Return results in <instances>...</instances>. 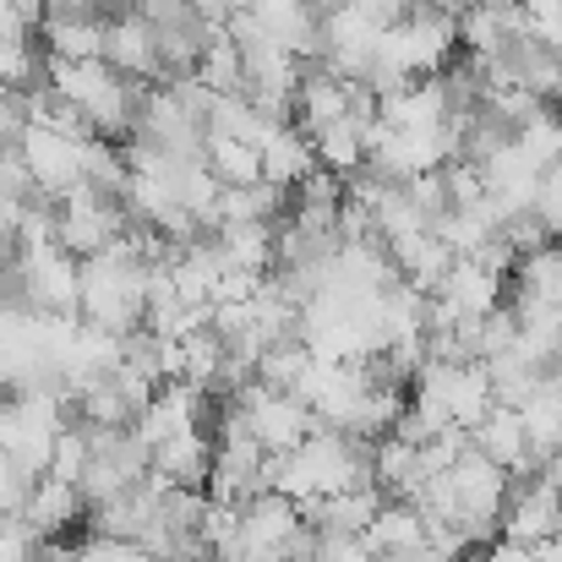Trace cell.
Here are the masks:
<instances>
[{
	"instance_id": "obj_13",
	"label": "cell",
	"mask_w": 562,
	"mask_h": 562,
	"mask_svg": "<svg viewBox=\"0 0 562 562\" xmlns=\"http://www.w3.org/2000/svg\"><path fill=\"white\" fill-rule=\"evenodd\" d=\"M207 170L224 181V187H246V181H262V148L246 143V137H224V132H207Z\"/></svg>"
},
{
	"instance_id": "obj_7",
	"label": "cell",
	"mask_w": 562,
	"mask_h": 562,
	"mask_svg": "<svg viewBox=\"0 0 562 562\" xmlns=\"http://www.w3.org/2000/svg\"><path fill=\"white\" fill-rule=\"evenodd\" d=\"M246 11L284 44L295 49L301 60H317L323 55V11L306 5V0H246Z\"/></svg>"
},
{
	"instance_id": "obj_17",
	"label": "cell",
	"mask_w": 562,
	"mask_h": 562,
	"mask_svg": "<svg viewBox=\"0 0 562 562\" xmlns=\"http://www.w3.org/2000/svg\"><path fill=\"white\" fill-rule=\"evenodd\" d=\"M306 5H317V11H334V5H345V0H306Z\"/></svg>"
},
{
	"instance_id": "obj_16",
	"label": "cell",
	"mask_w": 562,
	"mask_h": 562,
	"mask_svg": "<svg viewBox=\"0 0 562 562\" xmlns=\"http://www.w3.org/2000/svg\"><path fill=\"white\" fill-rule=\"evenodd\" d=\"M0 132H22V88L0 77Z\"/></svg>"
},
{
	"instance_id": "obj_2",
	"label": "cell",
	"mask_w": 562,
	"mask_h": 562,
	"mask_svg": "<svg viewBox=\"0 0 562 562\" xmlns=\"http://www.w3.org/2000/svg\"><path fill=\"white\" fill-rule=\"evenodd\" d=\"M16 273H22V295L33 312L77 317V295H82L77 251H66L60 240H27V246H16Z\"/></svg>"
},
{
	"instance_id": "obj_14",
	"label": "cell",
	"mask_w": 562,
	"mask_h": 562,
	"mask_svg": "<svg viewBox=\"0 0 562 562\" xmlns=\"http://www.w3.org/2000/svg\"><path fill=\"white\" fill-rule=\"evenodd\" d=\"M33 481H38L33 470H22L11 453H0V519L27 508V497H33Z\"/></svg>"
},
{
	"instance_id": "obj_4",
	"label": "cell",
	"mask_w": 562,
	"mask_h": 562,
	"mask_svg": "<svg viewBox=\"0 0 562 562\" xmlns=\"http://www.w3.org/2000/svg\"><path fill=\"white\" fill-rule=\"evenodd\" d=\"M104 60L115 71H126L132 82H170L165 71V55H159V33L148 22V11L137 0H121L110 11V44H104Z\"/></svg>"
},
{
	"instance_id": "obj_10",
	"label": "cell",
	"mask_w": 562,
	"mask_h": 562,
	"mask_svg": "<svg viewBox=\"0 0 562 562\" xmlns=\"http://www.w3.org/2000/svg\"><path fill=\"white\" fill-rule=\"evenodd\" d=\"M82 514H88L82 486H71V481H60V475H38V481H33V497H27V508H22V519H27L44 541L66 536Z\"/></svg>"
},
{
	"instance_id": "obj_12",
	"label": "cell",
	"mask_w": 562,
	"mask_h": 562,
	"mask_svg": "<svg viewBox=\"0 0 562 562\" xmlns=\"http://www.w3.org/2000/svg\"><path fill=\"white\" fill-rule=\"evenodd\" d=\"M361 541L372 547V558H398V552H415V547H426V519H420V508L415 503H382L376 508V519L361 530Z\"/></svg>"
},
{
	"instance_id": "obj_8",
	"label": "cell",
	"mask_w": 562,
	"mask_h": 562,
	"mask_svg": "<svg viewBox=\"0 0 562 562\" xmlns=\"http://www.w3.org/2000/svg\"><path fill=\"white\" fill-rule=\"evenodd\" d=\"M148 470L165 475L170 486H202L207 492V475H213V437L202 426H187L176 437H165L159 448H148Z\"/></svg>"
},
{
	"instance_id": "obj_5",
	"label": "cell",
	"mask_w": 562,
	"mask_h": 562,
	"mask_svg": "<svg viewBox=\"0 0 562 562\" xmlns=\"http://www.w3.org/2000/svg\"><path fill=\"white\" fill-rule=\"evenodd\" d=\"M202 415H207V387H196L187 376H170V382L154 387V398L143 404V415L132 420V431H137L148 448H159L165 437H176V431H187V426H202Z\"/></svg>"
},
{
	"instance_id": "obj_11",
	"label": "cell",
	"mask_w": 562,
	"mask_h": 562,
	"mask_svg": "<svg viewBox=\"0 0 562 562\" xmlns=\"http://www.w3.org/2000/svg\"><path fill=\"white\" fill-rule=\"evenodd\" d=\"M312 170H317V148H312V137H306L295 121H273V132L262 137V176L295 191Z\"/></svg>"
},
{
	"instance_id": "obj_15",
	"label": "cell",
	"mask_w": 562,
	"mask_h": 562,
	"mask_svg": "<svg viewBox=\"0 0 562 562\" xmlns=\"http://www.w3.org/2000/svg\"><path fill=\"white\" fill-rule=\"evenodd\" d=\"M350 11H361V16H372L382 27H393V22H404L409 11H415V0H345Z\"/></svg>"
},
{
	"instance_id": "obj_6",
	"label": "cell",
	"mask_w": 562,
	"mask_h": 562,
	"mask_svg": "<svg viewBox=\"0 0 562 562\" xmlns=\"http://www.w3.org/2000/svg\"><path fill=\"white\" fill-rule=\"evenodd\" d=\"M470 442H475L486 459H497L514 481H525L530 470H541V464H536V448H530V431H525V415H519L514 404H497V409L470 431Z\"/></svg>"
},
{
	"instance_id": "obj_3",
	"label": "cell",
	"mask_w": 562,
	"mask_h": 562,
	"mask_svg": "<svg viewBox=\"0 0 562 562\" xmlns=\"http://www.w3.org/2000/svg\"><path fill=\"white\" fill-rule=\"evenodd\" d=\"M16 148H22V165H27L33 187L44 196H66V191H77L88 181V137H71V132L27 121L16 132Z\"/></svg>"
},
{
	"instance_id": "obj_1",
	"label": "cell",
	"mask_w": 562,
	"mask_h": 562,
	"mask_svg": "<svg viewBox=\"0 0 562 562\" xmlns=\"http://www.w3.org/2000/svg\"><path fill=\"white\" fill-rule=\"evenodd\" d=\"M448 492H453V525L464 530L470 547H481V541H492L497 525H503V508H508V497H514V475L470 442V448L453 459V470H448Z\"/></svg>"
},
{
	"instance_id": "obj_9",
	"label": "cell",
	"mask_w": 562,
	"mask_h": 562,
	"mask_svg": "<svg viewBox=\"0 0 562 562\" xmlns=\"http://www.w3.org/2000/svg\"><path fill=\"white\" fill-rule=\"evenodd\" d=\"M110 44V16H44L38 22V49L49 60H104Z\"/></svg>"
}]
</instances>
